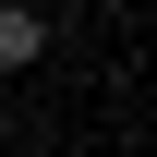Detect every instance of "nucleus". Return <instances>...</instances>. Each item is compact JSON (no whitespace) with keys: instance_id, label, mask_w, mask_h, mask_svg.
<instances>
[{"instance_id":"nucleus-1","label":"nucleus","mask_w":157,"mask_h":157,"mask_svg":"<svg viewBox=\"0 0 157 157\" xmlns=\"http://www.w3.org/2000/svg\"><path fill=\"white\" fill-rule=\"evenodd\" d=\"M0 60H12V73H24V60H48V24H36V0H0Z\"/></svg>"}]
</instances>
